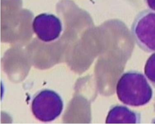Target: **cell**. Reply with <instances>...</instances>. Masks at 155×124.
Instances as JSON below:
<instances>
[{"instance_id": "6da1fadb", "label": "cell", "mask_w": 155, "mask_h": 124, "mask_svg": "<svg viewBox=\"0 0 155 124\" xmlns=\"http://www.w3.org/2000/svg\"><path fill=\"white\" fill-rule=\"evenodd\" d=\"M116 92L119 100L130 106H145L153 96V90L146 77L132 70L122 74L117 83Z\"/></svg>"}, {"instance_id": "7a4b0ae2", "label": "cell", "mask_w": 155, "mask_h": 124, "mask_svg": "<svg viewBox=\"0 0 155 124\" xmlns=\"http://www.w3.org/2000/svg\"><path fill=\"white\" fill-rule=\"evenodd\" d=\"M131 34L137 46L148 53L155 52V12L145 10L135 17Z\"/></svg>"}, {"instance_id": "3957f363", "label": "cell", "mask_w": 155, "mask_h": 124, "mask_svg": "<svg viewBox=\"0 0 155 124\" xmlns=\"http://www.w3.org/2000/svg\"><path fill=\"white\" fill-rule=\"evenodd\" d=\"M63 103L61 97L53 90H45L32 100L31 110L36 118L43 122L55 120L61 114Z\"/></svg>"}, {"instance_id": "277c9868", "label": "cell", "mask_w": 155, "mask_h": 124, "mask_svg": "<svg viewBox=\"0 0 155 124\" xmlns=\"http://www.w3.org/2000/svg\"><path fill=\"white\" fill-rule=\"evenodd\" d=\"M32 28L40 40L48 42L58 38L62 31V25L59 19L56 16L43 13L35 18Z\"/></svg>"}, {"instance_id": "5b68a950", "label": "cell", "mask_w": 155, "mask_h": 124, "mask_svg": "<svg viewBox=\"0 0 155 124\" xmlns=\"http://www.w3.org/2000/svg\"><path fill=\"white\" fill-rule=\"evenodd\" d=\"M140 115L137 112L130 110L126 106L115 105L111 106L106 118V123H140Z\"/></svg>"}, {"instance_id": "8992f818", "label": "cell", "mask_w": 155, "mask_h": 124, "mask_svg": "<svg viewBox=\"0 0 155 124\" xmlns=\"http://www.w3.org/2000/svg\"><path fill=\"white\" fill-rule=\"evenodd\" d=\"M144 72L149 80L155 84V53L152 54L147 60Z\"/></svg>"}, {"instance_id": "52a82bcc", "label": "cell", "mask_w": 155, "mask_h": 124, "mask_svg": "<svg viewBox=\"0 0 155 124\" xmlns=\"http://www.w3.org/2000/svg\"><path fill=\"white\" fill-rule=\"evenodd\" d=\"M150 8L155 11V0H145Z\"/></svg>"}]
</instances>
